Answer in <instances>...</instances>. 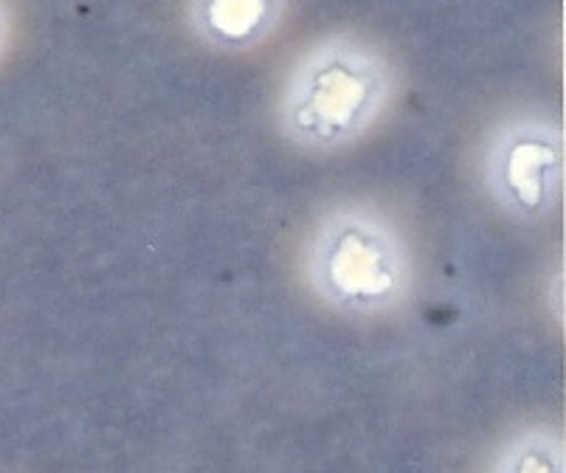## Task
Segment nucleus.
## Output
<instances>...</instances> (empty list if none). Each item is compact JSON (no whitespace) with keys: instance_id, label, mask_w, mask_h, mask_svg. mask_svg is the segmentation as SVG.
<instances>
[{"instance_id":"obj_5","label":"nucleus","mask_w":566,"mask_h":473,"mask_svg":"<svg viewBox=\"0 0 566 473\" xmlns=\"http://www.w3.org/2000/svg\"><path fill=\"white\" fill-rule=\"evenodd\" d=\"M9 38H12V12H9L7 0H0V60L7 54Z\"/></svg>"},{"instance_id":"obj_4","label":"nucleus","mask_w":566,"mask_h":473,"mask_svg":"<svg viewBox=\"0 0 566 473\" xmlns=\"http://www.w3.org/2000/svg\"><path fill=\"white\" fill-rule=\"evenodd\" d=\"M287 0H189L195 38L218 51H251L280 29Z\"/></svg>"},{"instance_id":"obj_1","label":"nucleus","mask_w":566,"mask_h":473,"mask_svg":"<svg viewBox=\"0 0 566 473\" xmlns=\"http://www.w3.org/2000/svg\"><path fill=\"white\" fill-rule=\"evenodd\" d=\"M395 87L380 45L355 32L324 34L293 60L276 91V130L305 153L347 150L380 125Z\"/></svg>"},{"instance_id":"obj_2","label":"nucleus","mask_w":566,"mask_h":473,"mask_svg":"<svg viewBox=\"0 0 566 473\" xmlns=\"http://www.w3.org/2000/svg\"><path fill=\"white\" fill-rule=\"evenodd\" d=\"M313 254L318 291L349 311L389 305L406 280L403 249L392 231L367 214H342L324 223Z\"/></svg>"},{"instance_id":"obj_3","label":"nucleus","mask_w":566,"mask_h":473,"mask_svg":"<svg viewBox=\"0 0 566 473\" xmlns=\"http://www.w3.org/2000/svg\"><path fill=\"white\" fill-rule=\"evenodd\" d=\"M560 130L542 113L499 118L482 141V175L511 209L538 212L560 178Z\"/></svg>"}]
</instances>
